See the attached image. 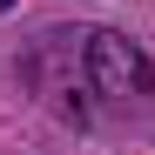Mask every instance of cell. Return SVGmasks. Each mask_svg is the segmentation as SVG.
I'll return each instance as SVG.
<instances>
[{
  "instance_id": "obj_2",
  "label": "cell",
  "mask_w": 155,
  "mask_h": 155,
  "mask_svg": "<svg viewBox=\"0 0 155 155\" xmlns=\"http://www.w3.org/2000/svg\"><path fill=\"white\" fill-rule=\"evenodd\" d=\"M7 7H14V0H0V14H7Z\"/></svg>"
},
{
  "instance_id": "obj_1",
  "label": "cell",
  "mask_w": 155,
  "mask_h": 155,
  "mask_svg": "<svg viewBox=\"0 0 155 155\" xmlns=\"http://www.w3.org/2000/svg\"><path fill=\"white\" fill-rule=\"evenodd\" d=\"M88 74H94V88L108 94V101H135L155 88V68L135 41H121V34H88Z\"/></svg>"
}]
</instances>
